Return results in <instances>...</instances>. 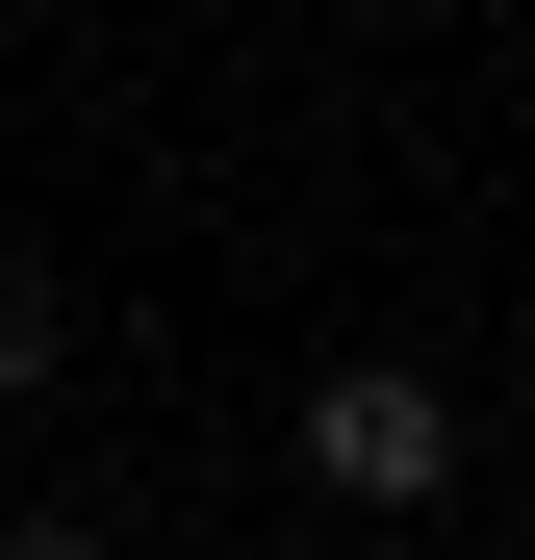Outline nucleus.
Instances as JSON below:
<instances>
[{
    "mask_svg": "<svg viewBox=\"0 0 535 560\" xmlns=\"http://www.w3.org/2000/svg\"><path fill=\"white\" fill-rule=\"evenodd\" d=\"M51 357H77V306H51V280H26V255H0V408H26V383H51Z\"/></svg>",
    "mask_w": 535,
    "mask_h": 560,
    "instance_id": "2",
    "label": "nucleus"
},
{
    "mask_svg": "<svg viewBox=\"0 0 535 560\" xmlns=\"http://www.w3.org/2000/svg\"><path fill=\"white\" fill-rule=\"evenodd\" d=\"M306 485L332 510H433V485H460V408H433L408 357H332V383H306Z\"/></svg>",
    "mask_w": 535,
    "mask_h": 560,
    "instance_id": "1",
    "label": "nucleus"
},
{
    "mask_svg": "<svg viewBox=\"0 0 535 560\" xmlns=\"http://www.w3.org/2000/svg\"><path fill=\"white\" fill-rule=\"evenodd\" d=\"M0 560H103V510H26V535H0Z\"/></svg>",
    "mask_w": 535,
    "mask_h": 560,
    "instance_id": "3",
    "label": "nucleus"
}]
</instances>
